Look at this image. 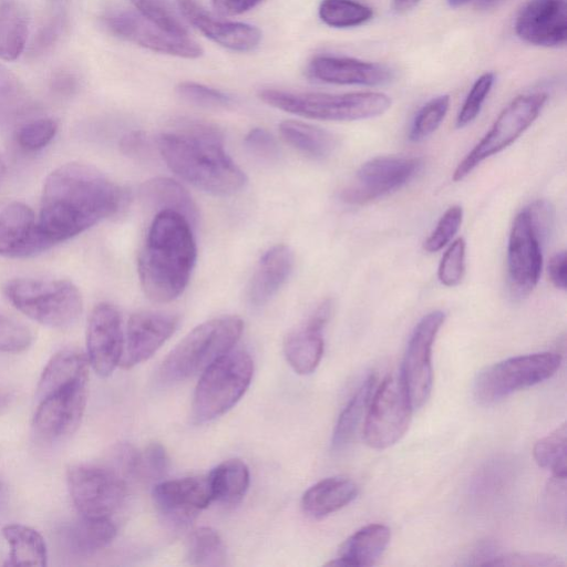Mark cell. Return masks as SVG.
Returning a JSON list of instances; mask_svg holds the SVG:
<instances>
[{"label":"cell","mask_w":567,"mask_h":567,"mask_svg":"<svg viewBox=\"0 0 567 567\" xmlns=\"http://www.w3.org/2000/svg\"><path fill=\"white\" fill-rule=\"evenodd\" d=\"M138 13L164 30L186 35L187 30L175 14L168 0H131Z\"/></svg>","instance_id":"cell-40"},{"label":"cell","mask_w":567,"mask_h":567,"mask_svg":"<svg viewBox=\"0 0 567 567\" xmlns=\"http://www.w3.org/2000/svg\"><path fill=\"white\" fill-rule=\"evenodd\" d=\"M486 566L561 567L565 563L557 556L543 553H511L495 556Z\"/></svg>","instance_id":"cell-47"},{"label":"cell","mask_w":567,"mask_h":567,"mask_svg":"<svg viewBox=\"0 0 567 567\" xmlns=\"http://www.w3.org/2000/svg\"><path fill=\"white\" fill-rule=\"evenodd\" d=\"M547 101L542 92L516 96L497 116L489 131L458 163L453 181L465 178L478 164L514 143L538 117Z\"/></svg>","instance_id":"cell-9"},{"label":"cell","mask_w":567,"mask_h":567,"mask_svg":"<svg viewBox=\"0 0 567 567\" xmlns=\"http://www.w3.org/2000/svg\"><path fill=\"white\" fill-rule=\"evenodd\" d=\"M524 210L527 214L532 228L534 229V231L536 233V235L544 245L548 237L550 236L554 228V207L549 202L545 199H539L532 203Z\"/></svg>","instance_id":"cell-49"},{"label":"cell","mask_w":567,"mask_h":567,"mask_svg":"<svg viewBox=\"0 0 567 567\" xmlns=\"http://www.w3.org/2000/svg\"><path fill=\"white\" fill-rule=\"evenodd\" d=\"M566 252L559 251L554 255L549 261L548 274L555 287L566 289Z\"/></svg>","instance_id":"cell-53"},{"label":"cell","mask_w":567,"mask_h":567,"mask_svg":"<svg viewBox=\"0 0 567 567\" xmlns=\"http://www.w3.org/2000/svg\"><path fill=\"white\" fill-rule=\"evenodd\" d=\"M66 481L81 516L110 517L126 496L125 480L107 464L73 465L68 470Z\"/></svg>","instance_id":"cell-11"},{"label":"cell","mask_w":567,"mask_h":567,"mask_svg":"<svg viewBox=\"0 0 567 567\" xmlns=\"http://www.w3.org/2000/svg\"><path fill=\"white\" fill-rule=\"evenodd\" d=\"M363 435L375 450L395 444L406 432L412 405L401 375H388L371 396Z\"/></svg>","instance_id":"cell-10"},{"label":"cell","mask_w":567,"mask_h":567,"mask_svg":"<svg viewBox=\"0 0 567 567\" xmlns=\"http://www.w3.org/2000/svg\"><path fill=\"white\" fill-rule=\"evenodd\" d=\"M187 559L195 566H224L227 554L219 534L210 527L195 529L187 542Z\"/></svg>","instance_id":"cell-36"},{"label":"cell","mask_w":567,"mask_h":567,"mask_svg":"<svg viewBox=\"0 0 567 567\" xmlns=\"http://www.w3.org/2000/svg\"><path fill=\"white\" fill-rule=\"evenodd\" d=\"M58 124L49 117L37 118L22 125L17 133L19 145L27 151L47 146L55 136Z\"/></svg>","instance_id":"cell-43"},{"label":"cell","mask_w":567,"mask_h":567,"mask_svg":"<svg viewBox=\"0 0 567 567\" xmlns=\"http://www.w3.org/2000/svg\"><path fill=\"white\" fill-rule=\"evenodd\" d=\"M264 0H212L215 9L227 16H237L244 13Z\"/></svg>","instance_id":"cell-52"},{"label":"cell","mask_w":567,"mask_h":567,"mask_svg":"<svg viewBox=\"0 0 567 567\" xmlns=\"http://www.w3.org/2000/svg\"><path fill=\"white\" fill-rule=\"evenodd\" d=\"M146 137L140 131H134L122 137L120 147L127 156L142 155L145 150Z\"/></svg>","instance_id":"cell-54"},{"label":"cell","mask_w":567,"mask_h":567,"mask_svg":"<svg viewBox=\"0 0 567 567\" xmlns=\"http://www.w3.org/2000/svg\"><path fill=\"white\" fill-rule=\"evenodd\" d=\"M115 535L116 527L110 517L81 516L62 530L68 549L78 556L95 554L106 547Z\"/></svg>","instance_id":"cell-29"},{"label":"cell","mask_w":567,"mask_h":567,"mask_svg":"<svg viewBox=\"0 0 567 567\" xmlns=\"http://www.w3.org/2000/svg\"><path fill=\"white\" fill-rule=\"evenodd\" d=\"M103 22L115 37L153 52L186 59H196L203 54L200 45L187 34L168 32L132 10L111 11L103 18Z\"/></svg>","instance_id":"cell-15"},{"label":"cell","mask_w":567,"mask_h":567,"mask_svg":"<svg viewBox=\"0 0 567 567\" xmlns=\"http://www.w3.org/2000/svg\"><path fill=\"white\" fill-rule=\"evenodd\" d=\"M86 348L90 365L100 377H109L120 364L124 350L122 318L117 308L102 302L87 322Z\"/></svg>","instance_id":"cell-17"},{"label":"cell","mask_w":567,"mask_h":567,"mask_svg":"<svg viewBox=\"0 0 567 567\" xmlns=\"http://www.w3.org/2000/svg\"><path fill=\"white\" fill-rule=\"evenodd\" d=\"M451 99L449 95H440L426 102L413 118L409 140L411 142H420L433 134L443 122Z\"/></svg>","instance_id":"cell-39"},{"label":"cell","mask_w":567,"mask_h":567,"mask_svg":"<svg viewBox=\"0 0 567 567\" xmlns=\"http://www.w3.org/2000/svg\"><path fill=\"white\" fill-rule=\"evenodd\" d=\"M444 320L443 311H432L417 322L410 337L400 375L413 409L421 408L431 394L432 349Z\"/></svg>","instance_id":"cell-14"},{"label":"cell","mask_w":567,"mask_h":567,"mask_svg":"<svg viewBox=\"0 0 567 567\" xmlns=\"http://www.w3.org/2000/svg\"><path fill=\"white\" fill-rule=\"evenodd\" d=\"M293 268V252L287 245L269 248L260 258L248 287L254 307L266 305L284 286Z\"/></svg>","instance_id":"cell-24"},{"label":"cell","mask_w":567,"mask_h":567,"mask_svg":"<svg viewBox=\"0 0 567 567\" xmlns=\"http://www.w3.org/2000/svg\"><path fill=\"white\" fill-rule=\"evenodd\" d=\"M561 355L556 352H538L517 355L483 369L474 381L475 399L491 404L507 395L553 377L559 369Z\"/></svg>","instance_id":"cell-8"},{"label":"cell","mask_w":567,"mask_h":567,"mask_svg":"<svg viewBox=\"0 0 567 567\" xmlns=\"http://www.w3.org/2000/svg\"><path fill=\"white\" fill-rule=\"evenodd\" d=\"M391 538V530L383 524H370L353 533L341 545L339 556L328 563L332 566H372Z\"/></svg>","instance_id":"cell-25"},{"label":"cell","mask_w":567,"mask_h":567,"mask_svg":"<svg viewBox=\"0 0 567 567\" xmlns=\"http://www.w3.org/2000/svg\"><path fill=\"white\" fill-rule=\"evenodd\" d=\"M279 131L289 145L312 158H326L338 146V138L334 134L300 121H284L279 125Z\"/></svg>","instance_id":"cell-33"},{"label":"cell","mask_w":567,"mask_h":567,"mask_svg":"<svg viewBox=\"0 0 567 567\" xmlns=\"http://www.w3.org/2000/svg\"><path fill=\"white\" fill-rule=\"evenodd\" d=\"M168 456L164 446L157 442L151 443L140 452L138 476L150 480L162 478L168 468Z\"/></svg>","instance_id":"cell-48"},{"label":"cell","mask_w":567,"mask_h":567,"mask_svg":"<svg viewBox=\"0 0 567 567\" xmlns=\"http://www.w3.org/2000/svg\"><path fill=\"white\" fill-rule=\"evenodd\" d=\"M152 496L161 514L177 525L193 520L213 501L208 475L161 482Z\"/></svg>","instance_id":"cell-19"},{"label":"cell","mask_w":567,"mask_h":567,"mask_svg":"<svg viewBox=\"0 0 567 567\" xmlns=\"http://www.w3.org/2000/svg\"><path fill=\"white\" fill-rule=\"evenodd\" d=\"M503 0H476V3L480 8H491V7H494L495 4H497L498 2H501Z\"/></svg>","instance_id":"cell-56"},{"label":"cell","mask_w":567,"mask_h":567,"mask_svg":"<svg viewBox=\"0 0 567 567\" xmlns=\"http://www.w3.org/2000/svg\"><path fill=\"white\" fill-rule=\"evenodd\" d=\"M246 148L255 156L271 161L278 157L279 147L275 137L265 128H251L244 138Z\"/></svg>","instance_id":"cell-50"},{"label":"cell","mask_w":567,"mask_h":567,"mask_svg":"<svg viewBox=\"0 0 567 567\" xmlns=\"http://www.w3.org/2000/svg\"><path fill=\"white\" fill-rule=\"evenodd\" d=\"M53 244L42 231L33 210L12 202L0 210V255L25 258L40 254Z\"/></svg>","instance_id":"cell-20"},{"label":"cell","mask_w":567,"mask_h":567,"mask_svg":"<svg viewBox=\"0 0 567 567\" xmlns=\"http://www.w3.org/2000/svg\"><path fill=\"white\" fill-rule=\"evenodd\" d=\"M178 317L155 311H138L131 316L120 364L130 369L151 358L169 339L178 326Z\"/></svg>","instance_id":"cell-21"},{"label":"cell","mask_w":567,"mask_h":567,"mask_svg":"<svg viewBox=\"0 0 567 567\" xmlns=\"http://www.w3.org/2000/svg\"><path fill=\"white\" fill-rule=\"evenodd\" d=\"M254 373L250 355L229 350L202 373L196 385L192 417L195 423L209 422L231 409L247 391Z\"/></svg>","instance_id":"cell-7"},{"label":"cell","mask_w":567,"mask_h":567,"mask_svg":"<svg viewBox=\"0 0 567 567\" xmlns=\"http://www.w3.org/2000/svg\"><path fill=\"white\" fill-rule=\"evenodd\" d=\"M145 206L159 212L169 210L183 216L192 226L198 220V209L189 193L176 181L155 177L140 187Z\"/></svg>","instance_id":"cell-26"},{"label":"cell","mask_w":567,"mask_h":567,"mask_svg":"<svg viewBox=\"0 0 567 567\" xmlns=\"http://www.w3.org/2000/svg\"><path fill=\"white\" fill-rule=\"evenodd\" d=\"M324 349L322 331L307 322L287 334L284 353L291 368L299 374L312 373L319 365Z\"/></svg>","instance_id":"cell-30"},{"label":"cell","mask_w":567,"mask_h":567,"mask_svg":"<svg viewBox=\"0 0 567 567\" xmlns=\"http://www.w3.org/2000/svg\"><path fill=\"white\" fill-rule=\"evenodd\" d=\"M567 425L564 422L550 434L540 439L534 446L536 463L553 472L555 478L566 480Z\"/></svg>","instance_id":"cell-37"},{"label":"cell","mask_w":567,"mask_h":567,"mask_svg":"<svg viewBox=\"0 0 567 567\" xmlns=\"http://www.w3.org/2000/svg\"><path fill=\"white\" fill-rule=\"evenodd\" d=\"M89 359L75 349H63L56 352L44 367L39 379L35 398L42 399L52 391L64 385L89 380Z\"/></svg>","instance_id":"cell-28"},{"label":"cell","mask_w":567,"mask_h":567,"mask_svg":"<svg viewBox=\"0 0 567 567\" xmlns=\"http://www.w3.org/2000/svg\"><path fill=\"white\" fill-rule=\"evenodd\" d=\"M244 328L237 316H221L194 328L165 358L158 369L162 383L172 384L204 371L236 344Z\"/></svg>","instance_id":"cell-5"},{"label":"cell","mask_w":567,"mask_h":567,"mask_svg":"<svg viewBox=\"0 0 567 567\" xmlns=\"http://www.w3.org/2000/svg\"><path fill=\"white\" fill-rule=\"evenodd\" d=\"M358 494L357 484L349 477L333 476L312 485L302 496L301 505L309 516L322 518L351 503Z\"/></svg>","instance_id":"cell-27"},{"label":"cell","mask_w":567,"mask_h":567,"mask_svg":"<svg viewBox=\"0 0 567 567\" xmlns=\"http://www.w3.org/2000/svg\"><path fill=\"white\" fill-rule=\"evenodd\" d=\"M176 91L183 100L203 107H227L233 103L228 94L196 82H182Z\"/></svg>","instance_id":"cell-44"},{"label":"cell","mask_w":567,"mask_h":567,"mask_svg":"<svg viewBox=\"0 0 567 567\" xmlns=\"http://www.w3.org/2000/svg\"><path fill=\"white\" fill-rule=\"evenodd\" d=\"M465 240L460 237L444 252L437 270L442 285L455 287L462 281L465 271Z\"/></svg>","instance_id":"cell-42"},{"label":"cell","mask_w":567,"mask_h":567,"mask_svg":"<svg viewBox=\"0 0 567 567\" xmlns=\"http://www.w3.org/2000/svg\"><path fill=\"white\" fill-rule=\"evenodd\" d=\"M309 72L321 82L339 85L377 86L389 83L394 76L384 64L339 55L316 56Z\"/></svg>","instance_id":"cell-23"},{"label":"cell","mask_w":567,"mask_h":567,"mask_svg":"<svg viewBox=\"0 0 567 567\" xmlns=\"http://www.w3.org/2000/svg\"><path fill=\"white\" fill-rule=\"evenodd\" d=\"M422 0H392L395 13L403 14L414 9Z\"/></svg>","instance_id":"cell-55"},{"label":"cell","mask_w":567,"mask_h":567,"mask_svg":"<svg viewBox=\"0 0 567 567\" xmlns=\"http://www.w3.org/2000/svg\"><path fill=\"white\" fill-rule=\"evenodd\" d=\"M2 292L20 312L50 328L73 326L83 309L79 289L65 279L13 278L3 284Z\"/></svg>","instance_id":"cell-6"},{"label":"cell","mask_w":567,"mask_h":567,"mask_svg":"<svg viewBox=\"0 0 567 567\" xmlns=\"http://www.w3.org/2000/svg\"><path fill=\"white\" fill-rule=\"evenodd\" d=\"M87 383L89 380L78 381L38 400L32 420V430L38 440L55 443L76 431L86 405Z\"/></svg>","instance_id":"cell-13"},{"label":"cell","mask_w":567,"mask_h":567,"mask_svg":"<svg viewBox=\"0 0 567 567\" xmlns=\"http://www.w3.org/2000/svg\"><path fill=\"white\" fill-rule=\"evenodd\" d=\"M21 93L17 76L0 63V103L10 102Z\"/></svg>","instance_id":"cell-51"},{"label":"cell","mask_w":567,"mask_h":567,"mask_svg":"<svg viewBox=\"0 0 567 567\" xmlns=\"http://www.w3.org/2000/svg\"><path fill=\"white\" fill-rule=\"evenodd\" d=\"M259 99L276 109L321 121H357L379 116L391 106V99L381 92L342 94L291 92L276 89L259 91Z\"/></svg>","instance_id":"cell-4"},{"label":"cell","mask_w":567,"mask_h":567,"mask_svg":"<svg viewBox=\"0 0 567 567\" xmlns=\"http://www.w3.org/2000/svg\"><path fill=\"white\" fill-rule=\"evenodd\" d=\"M471 1L472 0H446L447 4L451 8H460V7L467 4Z\"/></svg>","instance_id":"cell-57"},{"label":"cell","mask_w":567,"mask_h":567,"mask_svg":"<svg viewBox=\"0 0 567 567\" xmlns=\"http://www.w3.org/2000/svg\"><path fill=\"white\" fill-rule=\"evenodd\" d=\"M319 17L332 28H353L361 25L373 17L372 9L357 0H322Z\"/></svg>","instance_id":"cell-38"},{"label":"cell","mask_w":567,"mask_h":567,"mask_svg":"<svg viewBox=\"0 0 567 567\" xmlns=\"http://www.w3.org/2000/svg\"><path fill=\"white\" fill-rule=\"evenodd\" d=\"M29 33V16L20 0L0 2V59L14 61L23 52Z\"/></svg>","instance_id":"cell-31"},{"label":"cell","mask_w":567,"mask_h":567,"mask_svg":"<svg viewBox=\"0 0 567 567\" xmlns=\"http://www.w3.org/2000/svg\"><path fill=\"white\" fill-rule=\"evenodd\" d=\"M195 261L196 244L192 225L177 213H157L137 261L145 296L158 303L176 299L186 288Z\"/></svg>","instance_id":"cell-3"},{"label":"cell","mask_w":567,"mask_h":567,"mask_svg":"<svg viewBox=\"0 0 567 567\" xmlns=\"http://www.w3.org/2000/svg\"><path fill=\"white\" fill-rule=\"evenodd\" d=\"M176 2L184 18L217 44L238 52H248L258 47L261 32L255 25L217 19L197 0H176Z\"/></svg>","instance_id":"cell-22"},{"label":"cell","mask_w":567,"mask_h":567,"mask_svg":"<svg viewBox=\"0 0 567 567\" xmlns=\"http://www.w3.org/2000/svg\"><path fill=\"white\" fill-rule=\"evenodd\" d=\"M375 375L369 374L349 400L336 423L331 446L333 451L344 449L353 439L364 411L371 401Z\"/></svg>","instance_id":"cell-35"},{"label":"cell","mask_w":567,"mask_h":567,"mask_svg":"<svg viewBox=\"0 0 567 567\" xmlns=\"http://www.w3.org/2000/svg\"><path fill=\"white\" fill-rule=\"evenodd\" d=\"M126 200V190L97 168L66 163L47 177L38 219L55 245L115 215Z\"/></svg>","instance_id":"cell-1"},{"label":"cell","mask_w":567,"mask_h":567,"mask_svg":"<svg viewBox=\"0 0 567 567\" xmlns=\"http://www.w3.org/2000/svg\"><path fill=\"white\" fill-rule=\"evenodd\" d=\"M166 165L184 181L214 195H231L246 184L245 173L227 154L221 132L198 120H182L157 140Z\"/></svg>","instance_id":"cell-2"},{"label":"cell","mask_w":567,"mask_h":567,"mask_svg":"<svg viewBox=\"0 0 567 567\" xmlns=\"http://www.w3.org/2000/svg\"><path fill=\"white\" fill-rule=\"evenodd\" d=\"M542 247L523 209L513 221L507 247L508 284L514 297L523 298L536 287L543 268Z\"/></svg>","instance_id":"cell-16"},{"label":"cell","mask_w":567,"mask_h":567,"mask_svg":"<svg viewBox=\"0 0 567 567\" xmlns=\"http://www.w3.org/2000/svg\"><path fill=\"white\" fill-rule=\"evenodd\" d=\"M213 501L238 503L249 486V470L240 460H227L208 474Z\"/></svg>","instance_id":"cell-34"},{"label":"cell","mask_w":567,"mask_h":567,"mask_svg":"<svg viewBox=\"0 0 567 567\" xmlns=\"http://www.w3.org/2000/svg\"><path fill=\"white\" fill-rule=\"evenodd\" d=\"M421 166L419 157H374L360 166L354 179L341 190L340 198L349 205L368 204L405 185Z\"/></svg>","instance_id":"cell-12"},{"label":"cell","mask_w":567,"mask_h":567,"mask_svg":"<svg viewBox=\"0 0 567 567\" xmlns=\"http://www.w3.org/2000/svg\"><path fill=\"white\" fill-rule=\"evenodd\" d=\"M4 172H6L4 162H3L2 155L0 153V184L3 179Z\"/></svg>","instance_id":"cell-58"},{"label":"cell","mask_w":567,"mask_h":567,"mask_svg":"<svg viewBox=\"0 0 567 567\" xmlns=\"http://www.w3.org/2000/svg\"><path fill=\"white\" fill-rule=\"evenodd\" d=\"M463 220V208L451 206L440 218L435 229L426 238L423 248L427 252H436L445 247L457 233Z\"/></svg>","instance_id":"cell-45"},{"label":"cell","mask_w":567,"mask_h":567,"mask_svg":"<svg viewBox=\"0 0 567 567\" xmlns=\"http://www.w3.org/2000/svg\"><path fill=\"white\" fill-rule=\"evenodd\" d=\"M33 341L31 330L23 323L0 313V351L18 353Z\"/></svg>","instance_id":"cell-46"},{"label":"cell","mask_w":567,"mask_h":567,"mask_svg":"<svg viewBox=\"0 0 567 567\" xmlns=\"http://www.w3.org/2000/svg\"><path fill=\"white\" fill-rule=\"evenodd\" d=\"M515 32L526 43L559 48L567 40V0H529L515 20Z\"/></svg>","instance_id":"cell-18"},{"label":"cell","mask_w":567,"mask_h":567,"mask_svg":"<svg viewBox=\"0 0 567 567\" xmlns=\"http://www.w3.org/2000/svg\"><path fill=\"white\" fill-rule=\"evenodd\" d=\"M2 535L10 547L7 566H47V545L38 530L22 524H8L2 527Z\"/></svg>","instance_id":"cell-32"},{"label":"cell","mask_w":567,"mask_h":567,"mask_svg":"<svg viewBox=\"0 0 567 567\" xmlns=\"http://www.w3.org/2000/svg\"><path fill=\"white\" fill-rule=\"evenodd\" d=\"M494 82L495 74L493 72H485L475 80L457 114L456 127H465L476 118Z\"/></svg>","instance_id":"cell-41"}]
</instances>
